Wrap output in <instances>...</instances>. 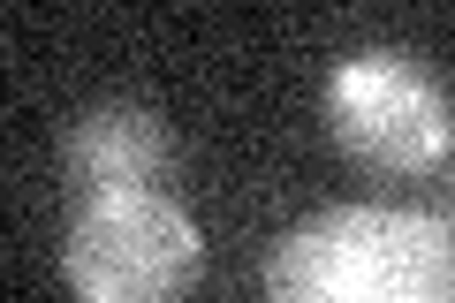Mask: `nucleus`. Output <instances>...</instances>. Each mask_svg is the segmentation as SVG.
I'll use <instances>...</instances> for the list:
<instances>
[{"label":"nucleus","mask_w":455,"mask_h":303,"mask_svg":"<svg viewBox=\"0 0 455 303\" xmlns=\"http://www.w3.org/2000/svg\"><path fill=\"white\" fill-rule=\"evenodd\" d=\"M266 303H455V220L418 205H334L274 243Z\"/></svg>","instance_id":"nucleus-1"},{"label":"nucleus","mask_w":455,"mask_h":303,"mask_svg":"<svg viewBox=\"0 0 455 303\" xmlns=\"http://www.w3.org/2000/svg\"><path fill=\"white\" fill-rule=\"evenodd\" d=\"M319 114L326 137L372 175H440L455 160V99L403 46L341 53L319 92Z\"/></svg>","instance_id":"nucleus-2"},{"label":"nucleus","mask_w":455,"mask_h":303,"mask_svg":"<svg viewBox=\"0 0 455 303\" xmlns=\"http://www.w3.org/2000/svg\"><path fill=\"white\" fill-rule=\"evenodd\" d=\"M205 243L167 190H114L68 212L61 273L76 303H182L197 288Z\"/></svg>","instance_id":"nucleus-3"},{"label":"nucleus","mask_w":455,"mask_h":303,"mask_svg":"<svg viewBox=\"0 0 455 303\" xmlns=\"http://www.w3.org/2000/svg\"><path fill=\"white\" fill-rule=\"evenodd\" d=\"M167 167H175V137L152 107H92L61 137V175L76 190V205L114 190H160Z\"/></svg>","instance_id":"nucleus-4"},{"label":"nucleus","mask_w":455,"mask_h":303,"mask_svg":"<svg viewBox=\"0 0 455 303\" xmlns=\"http://www.w3.org/2000/svg\"><path fill=\"white\" fill-rule=\"evenodd\" d=\"M448 220H455V167H448Z\"/></svg>","instance_id":"nucleus-5"}]
</instances>
